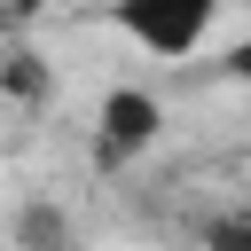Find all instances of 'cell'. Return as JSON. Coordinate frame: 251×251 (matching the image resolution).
Returning a JSON list of instances; mask_svg holds the SVG:
<instances>
[{
  "label": "cell",
  "mask_w": 251,
  "mask_h": 251,
  "mask_svg": "<svg viewBox=\"0 0 251 251\" xmlns=\"http://www.w3.org/2000/svg\"><path fill=\"white\" fill-rule=\"evenodd\" d=\"M220 71H227V78H235V86H251V39H235V47H227V55H220Z\"/></svg>",
  "instance_id": "3957f363"
},
{
  "label": "cell",
  "mask_w": 251,
  "mask_h": 251,
  "mask_svg": "<svg viewBox=\"0 0 251 251\" xmlns=\"http://www.w3.org/2000/svg\"><path fill=\"white\" fill-rule=\"evenodd\" d=\"M157 133H165L157 94H141V86H110V94H102V110H94V157H102V165L141 157Z\"/></svg>",
  "instance_id": "7a4b0ae2"
},
{
  "label": "cell",
  "mask_w": 251,
  "mask_h": 251,
  "mask_svg": "<svg viewBox=\"0 0 251 251\" xmlns=\"http://www.w3.org/2000/svg\"><path fill=\"white\" fill-rule=\"evenodd\" d=\"M220 8H227V0H118L110 24H118L133 47H149V55H196V47L212 39Z\"/></svg>",
  "instance_id": "6da1fadb"
}]
</instances>
